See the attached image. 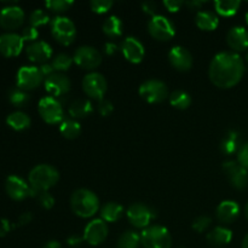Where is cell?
<instances>
[{
  "label": "cell",
  "mask_w": 248,
  "mask_h": 248,
  "mask_svg": "<svg viewBox=\"0 0 248 248\" xmlns=\"http://www.w3.org/2000/svg\"><path fill=\"white\" fill-rule=\"evenodd\" d=\"M245 74V62L241 56L232 51L217 53L211 61L208 77L213 85L220 89H230L240 82Z\"/></svg>",
  "instance_id": "6da1fadb"
},
{
  "label": "cell",
  "mask_w": 248,
  "mask_h": 248,
  "mask_svg": "<svg viewBox=\"0 0 248 248\" xmlns=\"http://www.w3.org/2000/svg\"><path fill=\"white\" fill-rule=\"evenodd\" d=\"M70 207L78 217L91 218L98 212L99 200L93 191L81 188L70 196Z\"/></svg>",
  "instance_id": "7a4b0ae2"
},
{
  "label": "cell",
  "mask_w": 248,
  "mask_h": 248,
  "mask_svg": "<svg viewBox=\"0 0 248 248\" xmlns=\"http://www.w3.org/2000/svg\"><path fill=\"white\" fill-rule=\"evenodd\" d=\"M58 179H60V173L57 170L46 164L36 165L28 174L29 186L39 193L47 191L55 184H57Z\"/></svg>",
  "instance_id": "3957f363"
},
{
  "label": "cell",
  "mask_w": 248,
  "mask_h": 248,
  "mask_svg": "<svg viewBox=\"0 0 248 248\" xmlns=\"http://www.w3.org/2000/svg\"><path fill=\"white\" fill-rule=\"evenodd\" d=\"M140 244L144 248H171L172 236L167 228L150 225L140 232Z\"/></svg>",
  "instance_id": "277c9868"
},
{
  "label": "cell",
  "mask_w": 248,
  "mask_h": 248,
  "mask_svg": "<svg viewBox=\"0 0 248 248\" xmlns=\"http://www.w3.org/2000/svg\"><path fill=\"white\" fill-rule=\"evenodd\" d=\"M51 33L56 41L63 46L73 44L77 36V28L74 22L64 16H57L51 22Z\"/></svg>",
  "instance_id": "5b68a950"
},
{
  "label": "cell",
  "mask_w": 248,
  "mask_h": 248,
  "mask_svg": "<svg viewBox=\"0 0 248 248\" xmlns=\"http://www.w3.org/2000/svg\"><path fill=\"white\" fill-rule=\"evenodd\" d=\"M38 111L39 114H40L41 119H43L46 124L56 125V124H60L63 121L64 111H63L62 104H61V102L58 101L57 98H55V97H43V98L39 101Z\"/></svg>",
  "instance_id": "8992f818"
},
{
  "label": "cell",
  "mask_w": 248,
  "mask_h": 248,
  "mask_svg": "<svg viewBox=\"0 0 248 248\" xmlns=\"http://www.w3.org/2000/svg\"><path fill=\"white\" fill-rule=\"evenodd\" d=\"M138 92L144 101L153 104L161 103L170 96L166 84L161 80L156 79H150L143 82L140 86Z\"/></svg>",
  "instance_id": "52a82bcc"
},
{
  "label": "cell",
  "mask_w": 248,
  "mask_h": 248,
  "mask_svg": "<svg viewBox=\"0 0 248 248\" xmlns=\"http://www.w3.org/2000/svg\"><path fill=\"white\" fill-rule=\"evenodd\" d=\"M148 31L159 41H167L176 35V28L167 17L162 15L153 16L148 22Z\"/></svg>",
  "instance_id": "ba28073f"
},
{
  "label": "cell",
  "mask_w": 248,
  "mask_h": 248,
  "mask_svg": "<svg viewBox=\"0 0 248 248\" xmlns=\"http://www.w3.org/2000/svg\"><path fill=\"white\" fill-rule=\"evenodd\" d=\"M107 80L101 73L91 72L86 74L82 79V90L92 99H103L104 94L107 92Z\"/></svg>",
  "instance_id": "9c48e42d"
},
{
  "label": "cell",
  "mask_w": 248,
  "mask_h": 248,
  "mask_svg": "<svg viewBox=\"0 0 248 248\" xmlns=\"http://www.w3.org/2000/svg\"><path fill=\"white\" fill-rule=\"evenodd\" d=\"M45 80L40 72V68L34 67V65H23L18 69L16 74V84L17 87L29 91L34 90Z\"/></svg>",
  "instance_id": "30bf717a"
},
{
  "label": "cell",
  "mask_w": 248,
  "mask_h": 248,
  "mask_svg": "<svg viewBox=\"0 0 248 248\" xmlns=\"http://www.w3.org/2000/svg\"><path fill=\"white\" fill-rule=\"evenodd\" d=\"M126 217L128 222L138 229L150 227V222L155 218L154 211L143 203H132L126 211Z\"/></svg>",
  "instance_id": "8fae6325"
},
{
  "label": "cell",
  "mask_w": 248,
  "mask_h": 248,
  "mask_svg": "<svg viewBox=\"0 0 248 248\" xmlns=\"http://www.w3.org/2000/svg\"><path fill=\"white\" fill-rule=\"evenodd\" d=\"M223 172L232 188L244 190L248 186V171L235 160H228L223 164Z\"/></svg>",
  "instance_id": "7c38bea8"
},
{
  "label": "cell",
  "mask_w": 248,
  "mask_h": 248,
  "mask_svg": "<svg viewBox=\"0 0 248 248\" xmlns=\"http://www.w3.org/2000/svg\"><path fill=\"white\" fill-rule=\"evenodd\" d=\"M74 62L80 68L86 70H93L98 68L102 63V55L98 50L92 46H80L74 53L73 57Z\"/></svg>",
  "instance_id": "4fadbf2b"
},
{
  "label": "cell",
  "mask_w": 248,
  "mask_h": 248,
  "mask_svg": "<svg viewBox=\"0 0 248 248\" xmlns=\"http://www.w3.org/2000/svg\"><path fill=\"white\" fill-rule=\"evenodd\" d=\"M24 22V11L15 4L6 5L0 9V26L7 31L19 28Z\"/></svg>",
  "instance_id": "5bb4252c"
},
{
  "label": "cell",
  "mask_w": 248,
  "mask_h": 248,
  "mask_svg": "<svg viewBox=\"0 0 248 248\" xmlns=\"http://www.w3.org/2000/svg\"><path fill=\"white\" fill-rule=\"evenodd\" d=\"M108 236V225L101 218L92 219L84 229V237L85 241L91 246H98L102 242L106 241Z\"/></svg>",
  "instance_id": "9a60e30c"
},
{
  "label": "cell",
  "mask_w": 248,
  "mask_h": 248,
  "mask_svg": "<svg viewBox=\"0 0 248 248\" xmlns=\"http://www.w3.org/2000/svg\"><path fill=\"white\" fill-rule=\"evenodd\" d=\"M24 40L21 34L14 31H5L0 34V53L5 57H15L22 52Z\"/></svg>",
  "instance_id": "2e32d148"
},
{
  "label": "cell",
  "mask_w": 248,
  "mask_h": 248,
  "mask_svg": "<svg viewBox=\"0 0 248 248\" xmlns=\"http://www.w3.org/2000/svg\"><path fill=\"white\" fill-rule=\"evenodd\" d=\"M44 86L46 91L51 94V97H61L70 91L72 82L69 78L63 73H53L52 75L44 80Z\"/></svg>",
  "instance_id": "e0dca14e"
},
{
  "label": "cell",
  "mask_w": 248,
  "mask_h": 248,
  "mask_svg": "<svg viewBox=\"0 0 248 248\" xmlns=\"http://www.w3.org/2000/svg\"><path fill=\"white\" fill-rule=\"evenodd\" d=\"M120 51L128 62L135 63V64L142 62L145 55L143 44L133 36H127L124 39L123 43L120 44Z\"/></svg>",
  "instance_id": "ac0fdd59"
},
{
  "label": "cell",
  "mask_w": 248,
  "mask_h": 248,
  "mask_svg": "<svg viewBox=\"0 0 248 248\" xmlns=\"http://www.w3.org/2000/svg\"><path fill=\"white\" fill-rule=\"evenodd\" d=\"M6 194L15 201H22L31 194V186L18 176H9L5 181Z\"/></svg>",
  "instance_id": "d6986e66"
},
{
  "label": "cell",
  "mask_w": 248,
  "mask_h": 248,
  "mask_svg": "<svg viewBox=\"0 0 248 248\" xmlns=\"http://www.w3.org/2000/svg\"><path fill=\"white\" fill-rule=\"evenodd\" d=\"M27 57L29 61L34 63H41L45 64L48 62L51 57H52V47L50 44H47L44 40H36L34 43H31L26 47Z\"/></svg>",
  "instance_id": "ffe728a7"
},
{
  "label": "cell",
  "mask_w": 248,
  "mask_h": 248,
  "mask_svg": "<svg viewBox=\"0 0 248 248\" xmlns=\"http://www.w3.org/2000/svg\"><path fill=\"white\" fill-rule=\"evenodd\" d=\"M169 61L173 68L179 72H186L193 65V56L183 46L176 45L169 51Z\"/></svg>",
  "instance_id": "44dd1931"
},
{
  "label": "cell",
  "mask_w": 248,
  "mask_h": 248,
  "mask_svg": "<svg viewBox=\"0 0 248 248\" xmlns=\"http://www.w3.org/2000/svg\"><path fill=\"white\" fill-rule=\"evenodd\" d=\"M227 43L234 52H240L248 48V31L242 26H235L227 34Z\"/></svg>",
  "instance_id": "7402d4cb"
},
{
  "label": "cell",
  "mask_w": 248,
  "mask_h": 248,
  "mask_svg": "<svg viewBox=\"0 0 248 248\" xmlns=\"http://www.w3.org/2000/svg\"><path fill=\"white\" fill-rule=\"evenodd\" d=\"M240 215V206L234 200H224L218 205L216 216L220 223L232 224L237 219Z\"/></svg>",
  "instance_id": "603a6c76"
},
{
  "label": "cell",
  "mask_w": 248,
  "mask_h": 248,
  "mask_svg": "<svg viewBox=\"0 0 248 248\" xmlns=\"http://www.w3.org/2000/svg\"><path fill=\"white\" fill-rule=\"evenodd\" d=\"M242 138L237 131L230 130L223 137L220 142V152L225 155H232L235 153H239L242 147Z\"/></svg>",
  "instance_id": "cb8c5ba5"
},
{
  "label": "cell",
  "mask_w": 248,
  "mask_h": 248,
  "mask_svg": "<svg viewBox=\"0 0 248 248\" xmlns=\"http://www.w3.org/2000/svg\"><path fill=\"white\" fill-rule=\"evenodd\" d=\"M232 240V232L227 227H216L207 234V241L213 246L228 245Z\"/></svg>",
  "instance_id": "d4e9b609"
},
{
  "label": "cell",
  "mask_w": 248,
  "mask_h": 248,
  "mask_svg": "<svg viewBox=\"0 0 248 248\" xmlns=\"http://www.w3.org/2000/svg\"><path fill=\"white\" fill-rule=\"evenodd\" d=\"M92 111H93V106H92L91 101H89V99H75L69 106V114L74 120L87 118L89 115H91Z\"/></svg>",
  "instance_id": "484cf974"
},
{
  "label": "cell",
  "mask_w": 248,
  "mask_h": 248,
  "mask_svg": "<svg viewBox=\"0 0 248 248\" xmlns=\"http://www.w3.org/2000/svg\"><path fill=\"white\" fill-rule=\"evenodd\" d=\"M195 23L202 31H215L219 26V17L211 11H199L195 16Z\"/></svg>",
  "instance_id": "4316f807"
},
{
  "label": "cell",
  "mask_w": 248,
  "mask_h": 248,
  "mask_svg": "<svg viewBox=\"0 0 248 248\" xmlns=\"http://www.w3.org/2000/svg\"><path fill=\"white\" fill-rule=\"evenodd\" d=\"M6 124L15 131H23L31 126V120L29 118L28 114H26L24 111L16 110L12 111L7 115L6 118Z\"/></svg>",
  "instance_id": "83f0119b"
},
{
  "label": "cell",
  "mask_w": 248,
  "mask_h": 248,
  "mask_svg": "<svg viewBox=\"0 0 248 248\" xmlns=\"http://www.w3.org/2000/svg\"><path fill=\"white\" fill-rule=\"evenodd\" d=\"M124 215V207L118 202H108L101 208V219L104 222H118Z\"/></svg>",
  "instance_id": "f1b7e54d"
},
{
  "label": "cell",
  "mask_w": 248,
  "mask_h": 248,
  "mask_svg": "<svg viewBox=\"0 0 248 248\" xmlns=\"http://www.w3.org/2000/svg\"><path fill=\"white\" fill-rule=\"evenodd\" d=\"M102 29L108 38H119L123 35V21L118 16H110L104 21Z\"/></svg>",
  "instance_id": "f546056e"
},
{
  "label": "cell",
  "mask_w": 248,
  "mask_h": 248,
  "mask_svg": "<svg viewBox=\"0 0 248 248\" xmlns=\"http://www.w3.org/2000/svg\"><path fill=\"white\" fill-rule=\"evenodd\" d=\"M241 1L239 0H217L215 1V10L223 17L234 16L240 9Z\"/></svg>",
  "instance_id": "4dcf8cb0"
},
{
  "label": "cell",
  "mask_w": 248,
  "mask_h": 248,
  "mask_svg": "<svg viewBox=\"0 0 248 248\" xmlns=\"http://www.w3.org/2000/svg\"><path fill=\"white\" fill-rule=\"evenodd\" d=\"M60 132L67 140H75L81 133V125L74 119H67L61 123Z\"/></svg>",
  "instance_id": "1f68e13d"
},
{
  "label": "cell",
  "mask_w": 248,
  "mask_h": 248,
  "mask_svg": "<svg viewBox=\"0 0 248 248\" xmlns=\"http://www.w3.org/2000/svg\"><path fill=\"white\" fill-rule=\"evenodd\" d=\"M170 103L172 107L179 110H184V109L189 108L191 104V97L188 92L183 91V90H176L172 92L169 96Z\"/></svg>",
  "instance_id": "d6a6232c"
},
{
  "label": "cell",
  "mask_w": 248,
  "mask_h": 248,
  "mask_svg": "<svg viewBox=\"0 0 248 248\" xmlns=\"http://www.w3.org/2000/svg\"><path fill=\"white\" fill-rule=\"evenodd\" d=\"M140 244V234L128 230L124 232L118 240L116 248H138Z\"/></svg>",
  "instance_id": "836d02e7"
},
{
  "label": "cell",
  "mask_w": 248,
  "mask_h": 248,
  "mask_svg": "<svg viewBox=\"0 0 248 248\" xmlns=\"http://www.w3.org/2000/svg\"><path fill=\"white\" fill-rule=\"evenodd\" d=\"M73 62H74V60H73L72 56H69L68 53H58V55H56L55 57L52 58L51 64H52L56 73H61L69 69V68L72 67Z\"/></svg>",
  "instance_id": "e575fe53"
},
{
  "label": "cell",
  "mask_w": 248,
  "mask_h": 248,
  "mask_svg": "<svg viewBox=\"0 0 248 248\" xmlns=\"http://www.w3.org/2000/svg\"><path fill=\"white\" fill-rule=\"evenodd\" d=\"M9 101L15 107H24L29 102V94L19 87H12L9 91Z\"/></svg>",
  "instance_id": "d590c367"
},
{
  "label": "cell",
  "mask_w": 248,
  "mask_h": 248,
  "mask_svg": "<svg viewBox=\"0 0 248 248\" xmlns=\"http://www.w3.org/2000/svg\"><path fill=\"white\" fill-rule=\"evenodd\" d=\"M48 22H50V16H48L47 12L41 9L33 10L31 12V15H29V24L31 27L38 28L40 26H45Z\"/></svg>",
  "instance_id": "8d00e7d4"
},
{
  "label": "cell",
  "mask_w": 248,
  "mask_h": 248,
  "mask_svg": "<svg viewBox=\"0 0 248 248\" xmlns=\"http://www.w3.org/2000/svg\"><path fill=\"white\" fill-rule=\"evenodd\" d=\"M73 5H74V1L72 0H47L45 2V6L48 10H51L52 12H57V14L68 11Z\"/></svg>",
  "instance_id": "74e56055"
},
{
  "label": "cell",
  "mask_w": 248,
  "mask_h": 248,
  "mask_svg": "<svg viewBox=\"0 0 248 248\" xmlns=\"http://www.w3.org/2000/svg\"><path fill=\"white\" fill-rule=\"evenodd\" d=\"M113 6V1L111 0H92L90 2V7L96 14H106Z\"/></svg>",
  "instance_id": "f35d334b"
},
{
  "label": "cell",
  "mask_w": 248,
  "mask_h": 248,
  "mask_svg": "<svg viewBox=\"0 0 248 248\" xmlns=\"http://www.w3.org/2000/svg\"><path fill=\"white\" fill-rule=\"evenodd\" d=\"M211 223H212V220L208 216H199L193 222V229L198 232H203L210 228Z\"/></svg>",
  "instance_id": "ab89813d"
},
{
  "label": "cell",
  "mask_w": 248,
  "mask_h": 248,
  "mask_svg": "<svg viewBox=\"0 0 248 248\" xmlns=\"http://www.w3.org/2000/svg\"><path fill=\"white\" fill-rule=\"evenodd\" d=\"M36 199H38L41 207L45 208V210H51L55 206V198L48 191H43V193L39 194Z\"/></svg>",
  "instance_id": "60d3db41"
},
{
  "label": "cell",
  "mask_w": 248,
  "mask_h": 248,
  "mask_svg": "<svg viewBox=\"0 0 248 248\" xmlns=\"http://www.w3.org/2000/svg\"><path fill=\"white\" fill-rule=\"evenodd\" d=\"M21 36L24 41L34 43V41L38 40V38H39L38 28H35V27H31V26L26 27V28H23V31H22Z\"/></svg>",
  "instance_id": "b9f144b4"
},
{
  "label": "cell",
  "mask_w": 248,
  "mask_h": 248,
  "mask_svg": "<svg viewBox=\"0 0 248 248\" xmlns=\"http://www.w3.org/2000/svg\"><path fill=\"white\" fill-rule=\"evenodd\" d=\"M97 110H98V113L101 114L102 116H108L113 113L114 106L109 99L103 98L99 101L98 106H97Z\"/></svg>",
  "instance_id": "7bdbcfd3"
},
{
  "label": "cell",
  "mask_w": 248,
  "mask_h": 248,
  "mask_svg": "<svg viewBox=\"0 0 248 248\" xmlns=\"http://www.w3.org/2000/svg\"><path fill=\"white\" fill-rule=\"evenodd\" d=\"M237 162L248 171V142L245 143L237 153Z\"/></svg>",
  "instance_id": "ee69618b"
},
{
  "label": "cell",
  "mask_w": 248,
  "mask_h": 248,
  "mask_svg": "<svg viewBox=\"0 0 248 248\" xmlns=\"http://www.w3.org/2000/svg\"><path fill=\"white\" fill-rule=\"evenodd\" d=\"M142 6V10L145 12V14L150 15V16H156L157 15V5L156 2L154 1H144L140 4Z\"/></svg>",
  "instance_id": "f6af8a7d"
},
{
  "label": "cell",
  "mask_w": 248,
  "mask_h": 248,
  "mask_svg": "<svg viewBox=\"0 0 248 248\" xmlns=\"http://www.w3.org/2000/svg\"><path fill=\"white\" fill-rule=\"evenodd\" d=\"M183 5H184V2L178 1V0H165L164 1V6L166 7V10H169L170 12L179 11Z\"/></svg>",
  "instance_id": "bcb514c9"
},
{
  "label": "cell",
  "mask_w": 248,
  "mask_h": 248,
  "mask_svg": "<svg viewBox=\"0 0 248 248\" xmlns=\"http://www.w3.org/2000/svg\"><path fill=\"white\" fill-rule=\"evenodd\" d=\"M11 229L12 225L11 223H10V220L6 219V218H1V219H0V236H5Z\"/></svg>",
  "instance_id": "7dc6e473"
},
{
  "label": "cell",
  "mask_w": 248,
  "mask_h": 248,
  "mask_svg": "<svg viewBox=\"0 0 248 248\" xmlns=\"http://www.w3.org/2000/svg\"><path fill=\"white\" fill-rule=\"evenodd\" d=\"M119 48L120 47H119L115 43H113V41H108V43L104 44V52L108 56H113Z\"/></svg>",
  "instance_id": "c3c4849f"
},
{
  "label": "cell",
  "mask_w": 248,
  "mask_h": 248,
  "mask_svg": "<svg viewBox=\"0 0 248 248\" xmlns=\"http://www.w3.org/2000/svg\"><path fill=\"white\" fill-rule=\"evenodd\" d=\"M84 237L81 236H78V235H72V236H69L67 239V244L69 245L70 247H78L80 246V245L84 242Z\"/></svg>",
  "instance_id": "681fc988"
},
{
  "label": "cell",
  "mask_w": 248,
  "mask_h": 248,
  "mask_svg": "<svg viewBox=\"0 0 248 248\" xmlns=\"http://www.w3.org/2000/svg\"><path fill=\"white\" fill-rule=\"evenodd\" d=\"M40 72H41V74H43V77L45 78V79L47 77H50V75H52L53 73H56L55 69H53L52 64H51V63H48V62L45 63V64H41Z\"/></svg>",
  "instance_id": "f907efd6"
},
{
  "label": "cell",
  "mask_w": 248,
  "mask_h": 248,
  "mask_svg": "<svg viewBox=\"0 0 248 248\" xmlns=\"http://www.w3.org/2000/svg\"><path fill=\"white\" fill-rule=\"evenodd\" d=\"M33 220V215L31 212H24L18 217V225H27Z\"/></svg>",
  "instance_id": "816d5d0a"
},
{
  "label": "cell",
  "mask_w": 248,
  "mask_h": 248,
  "mask_svg": "<svg viewBox=\"0 0 248 248\" xmlns=\"http://www.w3.org/2000/svg\"><path fill=\"white\" fill-rule=\"evenodd\" d=\"M184 4H186V6L191 7V9H199V7H201L205 4V1H196V0H193V1H186L184 2Z\"/></svg>",
  "instance_id": "f5cc1de1"
},
{
  "label": "cell",
  "mask_w": 248,
  "mask_h": 248,
  "mask_svg": "<svg viewBox=\"0 0 248 248\" xmlns=\"http://www.w3.org/2000/svg\"><path fill=\"white\" fill-rule=\"evenodd\" d=\"M43 248H62V246H61L60 242L57 241H48L47 244H45V246Z\"/></svg>",
  "instance_id": "db71d44e"
},
{
  "label": "cell",
  "mask_w": 248,
  "mask_h": 248,
  "mask_svg": "<svg viewBox=\"0 0 248 248\" xmlns=\"http://www.w3.org/2000/svg\"><path fill=\"white\" fill-rule=\"evenodd\" d=\"M242 248H248V234L244 237V241H242Z\"/></svg>",
  "instance_id": "11a10c76"
},
{
  "label": "cell",
  "mask_w": 248,
  "mask_h": 248,
  "mask_svg": "<svg viewBox=\"0 0 248 248\" xmlns=\"http://www.w3.org/2000/svg\"><path fill=\"white\" fill-rule=\"evenodd\" d=\"M245 215H246V218H247V220H248V202H247L246 207H245Z\"/></svg>",
  "instance_id": "9f6ffc18"
},
{
  "label": "cell",
  "mask_w": 248,
  "mask_h": 248,
  "mask_svg": "<svg viewBox=\"0 0 248 248\" xmlns=\"http://www.w3.org/2000/svg\"><path fill=\"white\" fill-rule=\"evenodd\" d=\"M246 22H247V24H248V11L246 12Z\"/></svg>",
  "instance_id": "6f0895ef"
},
{
  "label": "cell",
  "mask_w": 248,
  "mask_h": 248,
  "mask_svg": "<svg viewBox=\"0 0 248 248\" xmlns=\"http://www.w3.org/2000/svg\"><path fill=\"white\" fill-rule=\"evenodd\" d=\"M246 61L248 62V51H247V55H246Z\"/></svg>",
  "instance_id": "680465c9"
}]
</instances>
